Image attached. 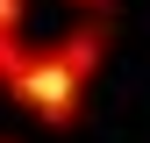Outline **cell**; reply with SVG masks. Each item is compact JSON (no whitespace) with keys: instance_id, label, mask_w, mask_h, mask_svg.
Segmentation results:
<instances>
[{"instance_id":"4","label":"cell","mask_w":150,"mask_h":143,"mask_svg":"<svg viewBox=\"0 0 150 143\" xmlns=\"http://www.w3.org/2000/svg\"><path fill=\"white\" fill-rule=\"evenodd\" d=\"M71 7H86V14H107V7H115V0H71Z\"/></svg>"},{"instance_id":"2","label":"cell","mask_w":150,"mask_h":143,"mask_svg":"<svg viewBox=\"0 0 150 143\" xmlns=\"http://www.w3.org/2000/svg\"><path fill=\"white\" fill-rule=\"evenodd\" d=\"M22 22H29V0H0V36H22Z\"/></svg>"},{"instance_id":"1","label":"cell","mask_w":150,"mask_h":143,"mask_svg":"<svg viewBox=\"0 0 150 143\" xmlns=\"http://www.w3.org/2000/svg\"><path fill=\"white\" fill-rule=\"evenodd\" d=\"M86 86H93V72L71 57L64 43H43V50L22 43V57H14V72H7L0 93L22 107L29 122H43V129H71L79 107H86Z\"/></svg>"},{"instance_id":"5","label":"cell","mask_w":150,"mask_h":143,"mask_svg":"<svg viewBox=\"0 0 150 143\" xmlns=\"http://www.w3.org/2000/svg\"><path fill=\"white\" fill-rule=\"evenodd\" d=\"M0 143H7V136H0Z\"/></svg>"},{"instance_id":"3","label":"cell","mask_w":150,"mask_h":143,"mask_svg":"<svg viewBox=\"0 0 150 143\" xmlns=\"http://www.w3.org/2000/svg\"><path fill=\"white\" fill-rule=\"evenodd\" d=\"M22 43H29V36H0V86H7V72H14V57H22Z\"/></svg>"}]
</instances>
